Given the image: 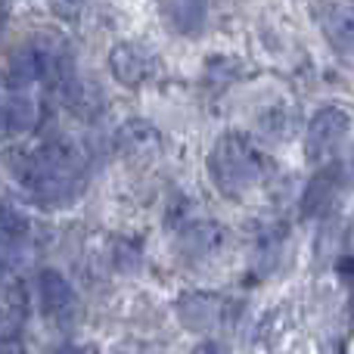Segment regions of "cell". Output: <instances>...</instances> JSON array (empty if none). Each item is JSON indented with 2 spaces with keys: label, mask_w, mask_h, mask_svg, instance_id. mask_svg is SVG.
Instances as JSON below:
<instances>
[{
  "label": "cell",
  "mask_w": 354,
  "mask_h": 354,
  "mask_svg": "<svg viewBox=\"0 0 354 354\" xmlns=\"http://www.w3.org/2000/svg\"><path fill=\"white\" fill-rule=\"evenodd\" d=\"M10 171L41 205H68L84 187V153L68 137H53L37 149L10 156Z\"/></svg>",
  "instance_id": "6da1fadb"
},
{
  "label": "cell",
  "mask_w": 354,
  "mask_h": 354,
  "mask_svg": "<svg viewBox=\"0 0 354 354\" xmlns=\"http://www.w3.org/2000/svg\"><path fill=\"white\" fill-rule=\"evenodd\" d=\"M270 159L249 134L227 131L208 153V177L224 196H243L268 177Z\"/></svg>",
  "instance_id": "7a4b0ae2"
},
{
  "label": "cell",
  "mask_w": 354,
  "mask_h": 354,
  "mask_svg": "<svg viewBox=\"0 0 354 354\" xmlns=\"http://www.w3.org/2000/svg\"><path fill=\"white\" fill-rule=\"evenodd\" d=\"M351 131V112L342 106H324L311 115L305 128V159L320 165L326 162Z\"/></svg>",
  "instance_id": "3957f363"
},
{
  "label": "cell",
  "mask_w": 354,
  "mask_h": 354,
  "mask_svg": "<svg viewBox=\"0 0 354 354\" xmlns=\"http://www.w3.org/2000/svg\"><path fill=\"white\" fill-rule=\"evenodd\" d=\"M109 72L122 87H140L156 75V56L140 44L122 41L109 50Z\"/></svg>",
  "instance_id": "277c9868"
},
{
  "label": "cell",
  "mask_w": 354,
  "mask_h": 354,
  "mask_svg": "<svg viewBox=\"0 0 354 354\" xmlns=\"http://www.w3.org/2000/svg\"><path fill=\"white\" fill-rule=\"evenodd\" d=\"M37 299H41V311L50 320H66L78 311V299H75L72 283L53 268H44L37 274Z\"/></svg>",
  "instance_id": "5b68a950"
},
{
  "label": "cell",
  "mask_w": 354,
  "mask_h": 354,
  "mask_svg": "<svg viewBox=\"0 0 354 354\" xmlns=\"http://www.w3.org/2000/svg\"><path fill=\"white\" fill-rule=\"evenodd\" d=\"M314 16H317L326 41H330L339 53L354 56V6L320 0V3H314Z\"/></svg>",
  "instance_id": "8992f818"
},
{
  "label": "cell",
  "mask_w": 354,
  "mask_h": 354,
  "mask_svg": "<svg viewBox=\"0 0 354 354\" xmlns=\"http://www.w3.org/2000/svg\"><path fill=\"white\" fill-rule=\"evenodd\" d=\"M115 149L124 159H149L162 149V134L143 118H131L115 131Z\"/></svg>",
  "instance_id": "52a82bcc"
},
{
  "label": "cell",
  "mask_w": 354,
  "mask_h": 354,
  "mask_svg": "<svg viewBox=\"0 0 354 354\" xmlns=\"http://www.w3.org/2000/svg\"><path fill=\"white\" fill-rule=\"evenodd\" d=\"M162 22L180 37H199L208 25V3L205 0H165Z\"/></svg>",
  "instance_id": "ba28073f"
},
{
  "label": "cell",
  "mask_w": 354,
  "mask_h": 354,
  "mask_svg": "<svg viewBox=\"0 0 354 354\" xmlns=\"http://www.w3.org/2000/svg\"><path fill=\"white\" fill-rule=\"evenodd\" d=\"M224 243V230L214 221H193V224L183 227L180 239H177V249H180L183 258L196 261V258H208L212 252L221 249Z\"/></svg>",
  "instance_id": "9c48e42d"
},
{
  "label": "cell",
  "mask_w": 354,
  "mask_h": 354,
  "mask_svg": "<svg viewBox=\"0 0 354 354\" xmlns=\"http://www.w3.org/2000/svg\"><path fill=\"white\" fill-rule=\"evenodd\" d=\"M37 122V106L25 93L0 97V134H25Z\"/></svg>",
  "instance_id": "30bf717a"
},
{
  "label": "cell",
  "mask_w": 354,
  "mask_h": 354,
  "mask_svg": "<svg viewBox=\"0 0 354 354\" xmlns=\"http://www.w3.org/2000/svg\"><path fill=\"white\" fill-rule=\"evenodd\" d=\"M336 189H339V168L336 165L320 168V171L311 177V183H308L305 196H301V212H305L308 218L320 214L324 208H330L333 199H336Z\"/></svg>",
  "instance_id": "8fae6325"
},
{
  "label": "cell",
  "mask_w": 354,
  "mask_h": 354,
  "mask_svg": "<svg viewBox=\"0 0 354 354\" xmlns=\"http://www.w3.org/2000/svg\"><path fill=\"white\" fill-rule=\"evenodd\" d=\"M180 317H183V324L193 326V330L212 326L214 317H218V299H214V295H205V292L187 295V299L180 301Z\"/></svg>",
  "instance_id": "7c38bea8"
},
{
  "label": "cell",
  "mask_w": 354,
  "mask_h": 354,
  "mask_svg": "<svg viewBox=\"0 0 354 354\" xmlns=\"http://www.w3.org/2000/svg\"><path fill=\"white\" fill-rule=\"evenodd\" d=\"M28 230H31L28 214L22 208L10 205V202H0V236L6 243H19V239L28 236Z\"/></svg>",
  "instance_id": "4fadbf2b"
},
{
  "label": "cell",
  "mask_w": 354,
  "mask_h": 354,
  "mask_svg": "<svg viewBox=\"0 0 354 354\" xmlns=\"http://www.w3.org/2000/svg\"><path fill=\"white\" fill-rule=\"evenodd\" d=\"M47 3L53 6L56 16H62V19H75L81 10H84L87 0H47Z\"/></svg>",
  "instance_id": "5bb4252c"
},
{
  "label": "cell",
  "mask_w": 354,
  "mask_h": 354,
  "mask_svg": "<svg viewBox=\"0 0 354 354\" xmlns=\"http://www.w3.org/2000/svg\"><path fill=\"white\" fill-rule=\"evenodd\" d=\"M189 354H224V348H221L214 339H205V342H199Z\"/></svg>",
  "instance_id": "9a60e30c"
},
{
  "label": "cell",
  "mask_w": 354,
  "mask_h": 354,
  "mask_svg": "<svg viewBox=\"0 0 354 354\" xmlns=\"http://www.w3.org/2000/svg\"><path fill=\"white\" fill-rule=\"evenodd\" d=\"M59 354H81V348H75V345H66V348H59Z\"/></svg>",
  "instance_id": "2e32d148"
},
{
  "label": "cell",
  "mask_w": 354,
  "mask_h": 354,
  "mask_svg": "<svg viewBox=\"0 0 354 354\" xmlns=\"http://www.w3.org/2000/svg\"><path fill=\"white\" fill-rule=\"evenodd\" d=\"M3 283H6V264L0 261V289H3Z\"/></svg>",
  "instance_id": "e0dca14e"
}]
</instances>
